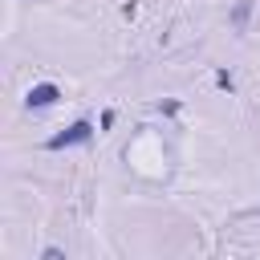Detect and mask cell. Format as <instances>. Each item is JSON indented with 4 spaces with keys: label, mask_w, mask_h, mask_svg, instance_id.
<instances>
[{
    "label": "cell",
    "mask_w": 260,
    "mask_h": 260,
    "mask_svg": "<svg viewBox=\"0 0 260 260\" xmlns=\"http://www.w3.org/2000/svg\"><path fill=\"white\" fill-rule=\"evenodd\" d=\"M89 138H93V126H89V122L81 118V122H73L69 130L53 134V138H49L45 146H49V150H65V146H77V142H89Z\"/></svg>",
    "instance_id": "cell-1"
},
{
    "label": "cell",
    "mask_w": 260,
    "mask_h": 260,
    "mask_svg": "<svg viewBox=\"0 0 260 260\" xmlns=\"http://www.w3.org/2000/svg\"><path fill=\"white\" fill-rule=\"evenodd\" d=\"M57 98H61V89H57L53 81H41V85H32V89L24 93V106H28V110H45V106H53Z\"/></svg>",
    "instance_id": "cell-2"
},
{
    "label": "cell",
    "mask_w": 260,
    "mask_h": 260,
    "mask_svg": "<svg viewBox=\"0 0 260 260\" xmlns=\"http://www.w3.org/2000/svg\"><path fill=\"white\" fill-rule=\"evenodd\" d=\"M248 16H252V0H240V4L232 8V24L244 32V28H248Z\"/></svg>",
    "instance_id": "cell-3"
},
{
    "label": "cell",
    "mask_w": 260,
    "mask_h": 260,
    "mask_svg": "<svg viewBox=\"0 0 260 260\" xmlns=\"http://www.w3.org/2000/svg\"><path fill=\"white\" fill-rule=\"evenodd\" d=\"M215 85H219V89H228V93L236 89V81H232V73H228V69H219V73H215Z\"/></svg>",
    "instance_id": "cell-4"
},
{
    "label": "cell",
    "mask_w": 260,
    "mask_h": 260,
    "mask_svg": "<svg viewBox=\"0 0 260 260\" xmlns=\"http://www.w3.org/2000/svg\"><path fill=\"white\" fill-rule=\"evenodd\" d=\"M41 256H45V260H65V252H61V248H45Z\"/></svg>",
    "instance_id": "cell-5"
}]
</instances>
